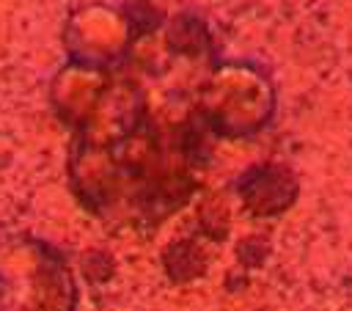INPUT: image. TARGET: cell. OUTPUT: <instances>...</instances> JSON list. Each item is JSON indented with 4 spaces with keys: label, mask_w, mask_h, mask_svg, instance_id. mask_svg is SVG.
Returning <instances> with one entry per match:
<instances>
[{
    "label": "cell",
    "mask_w": 352,
    "mask_h": 311,
    "mask_svg": "<svg viewBox=\"0 0 352 311\" xmlns=\"http://www.w3.org/2000/svg\"><path fill=\"white\" fill-rule=\"evenodd\" d=\"M77 289L58 248L28 234L0 239V311H74Z\"/></svg>",
    "instance_id": "6da1fadb"
}]
</instances>
